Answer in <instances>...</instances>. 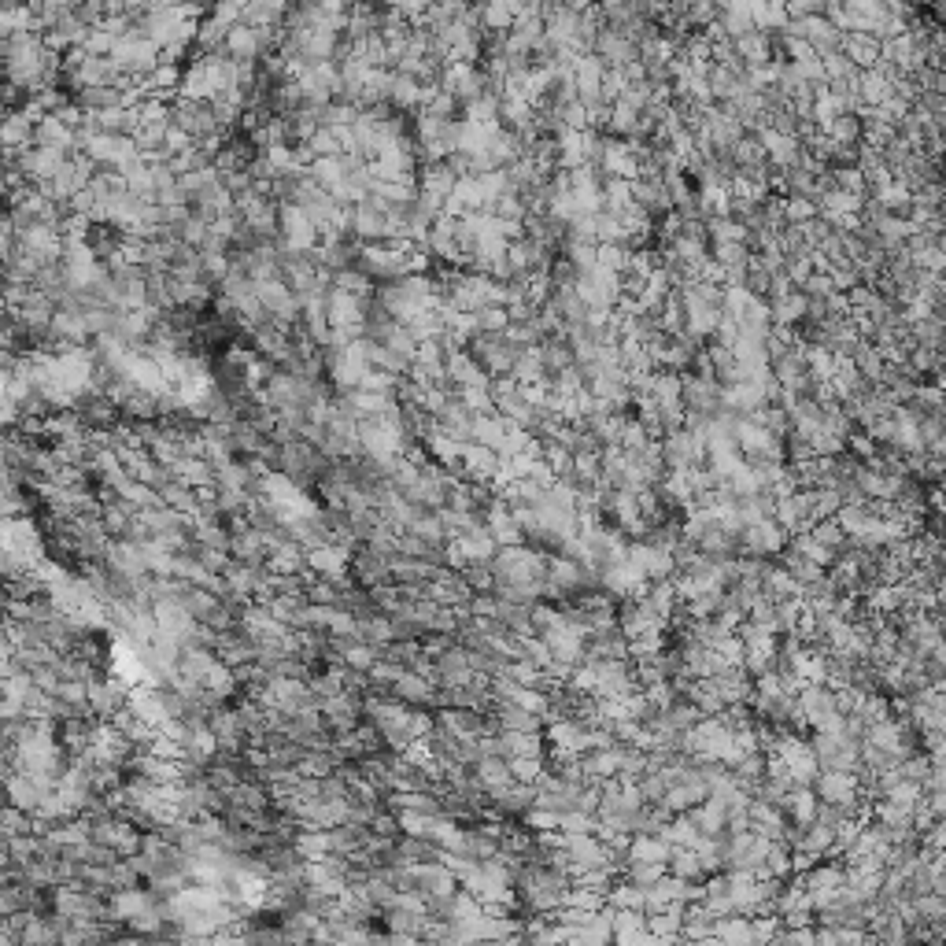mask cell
Returning <instances> with one entry per match:
<instances>
[{"label":"cell","mask_w":946,"mask_h":946,"mask_svg":"<svg viewBox=\"0 0 946 946\" xmlns=\"http://www.w3.org/2000/svg\"><path fill=\"white\" fill-rule=\"evenodd\" d=\"M462 581L470 584L473 595L496 592V570H492V562H473V566H466V570H462Z\"/></svg>","instance_id":"cell-31"},{"label":"cell","mask_w":946,"mask_h":946,"mask_svg":"<svg viewBox=\"0 0 946 946\" xmlns=\"http://www.w3.org/2000/svg\"><path fill=\"white\" fill-rule=\"evenodd\" d=\"M455 185H459V174H455V167H451L448 159H444V163H425V167H422V182H418V193L429 196V200L448 204V196L455 193Z\"/></svg>","instance_id":"cell-21"},{"label":"cell","mask_w":946,"mask_h":946,"mask_svg":"<svg viewBox=\"0 0 946 946\" xmlns=\"http://www.w3.org/2000/svg\"><path fill=\"white\" fill-rule=\"evenodd\" d=\"M296 85H300V93H304V104H311V108H329V104L340 97V67L337 63H315V67H307V74Z\"/></svg>","instance_id":"cell-10"},{"label":"cell","mask_w":946,"mask_h":946,"mask_svg":"<svg viewBox=\"0 0 946 946\" xmlns=\"http://www.w3.org/2000/svg\"><path fill=\"white\" fill-rule=\"evenodd\" d=\"M355 267L370 281H385V285L411 278V259L403 248H392V244H359Z\"/></svg>","instance_id":"cell-5"},{"label":"cell","mask_w":946,"mask_h":946,"mask_svg":"<svg viewBox=\"0 0 946 946\" xmlns=\"http://www.w3.org/2000/svg\"><path fill=\"white\" fill-rule=\"evenodd\" d=\"M396 821H400V832H403V836L425 839V828H429V813L400 810V813H396Z\"/></svg>","instance_id":"cell-32"},{"label":"cell","mask_w":946,"mask_h":946,"mask_svg":"<svg viewBox=\"0 0 946 946\" xmlns=\"http://www.w3.org/2000/svg\"><path fill=\"white\" fill-rule=\"evenodd\" d=\"M492 570H496V588L499 584H533V588H544L547 558L522 544L499 547V555L492 558Z\"/></svg>","instance_id":"cell-1"},{"label":"cell","mask_w":946,"mask_h":946,"mask_svg":"<svg viewBox=\"0 0 946 946\" xmlns=\"http://www.w3.org/2000/svg\"><path fill=\"white\" fill-rule=\"evenodd\" d=\"M499 555V544L492 540V533H488L485 525L481 529H473V533L459 536V540H451L448 547H444V558H448L451 570H466V566H473V562H492V558Z\"/></svg>","instance_id":"cell-9"},{"label":"cell","mask_w":946,"mask_h":946,"mask_svg":"<svg viewBox=\"0 0 946 946\" xmlns=\"http://www.w3.org/2000/svg\"><path fill=\"white\" fill-rule=\"evenodd\" d=\"M329 647H333V658H337L340 666H348L352 673H363V677H370V669L381 662V651L370 647L366 640H329Z\"/></svg>","instance_id":"cell-20"},{"label":"cell","mask_w":946,"mask_h":946,"mask_svg":"<svg viewBox=\"0 0 946 946\" xmlns=\"http://www.w3.org/2000/svg\"><path fill=\"white\" fill-rule=\"evenodd\" d=\"M156 902H163V898L152 891V887H126V891H115V895H108V917L111 924H130L134 917H141V913L148 910V906H156Z\"/></svg>","instance_id":"cell-14"},{"label":"cell","mask_w":946,"mask_h":946,"mask_svg":"<svg viewBox=\"0 0 946 946\" xmlns=\"http://www.w3.org/2000/svg\"><path fill=\"white\" fill-rule=\"evenodd\" d=\"M510 429L514 425L507 422V418H499V414H477L473 418V444H485V448H492L499 455V448L507 444Z\"/></svg>","instance_id":"cell-24"},{"label":"cell","mask_w":946,"mask_h":946,"mask_svg":"<svg viewBox=\"0 0 946 946\" xmlns=\"http://www.w3.org/2000/svg\"><path fill=\"white\" fill-rule=\"evenodd\" d=\"M255 292H259V304H263L267 318H274V326L289 329L296 318H304V304H300V296H296V292H292L281 278L255 285Z\"/></svg>","instance_id":"cell-7"},{"label":"cell","mask_w":946,"mask_h":946,"mask_svg":"<svg viewBox=\"0 0 946 946\" xmlns=\"http://www.w3.org/2000/svg\"><path fill=\"white\" fill-rule=\"evenodd\" d=\"M292 847L304 862H322V858L333 854V828H300Z\"/></svg>","instance_id":"cell-25"},{"label":"cell","mask_w":946,"mask_h":946,"mask_svg":"<svg viewBox=\"0 0 946 946\" xmlns=\"http://www.w3.org/2000/svg\"><path fill=\"white\" fill-rule=\"evenodd\" d=\"M104 566H108L111 573L126 577V581H134V584L152 577V573H148V562H145V547L137 544V540H111Z\"/></svg>","instance_id":"cell-12"},{"label":"cell","mask_w":946,"mask_h":946,"mask_svg":"<svg viewBox=\"0 0 946 946\" xmlns=\"http://www.w3.org/2000/svg\"><path fill=\"white\" fill-rule=\"evenodd\" d=\"M267 570L278 573V577H300V573H307V551L289 536V540H281V544L270 551Z\"/></svg>","instance_id":"cell-22"},{"label":"cell","mask_w":946,"mask_h":946,"mask_svg":"<svg viewBox=\"0 0 946 946\" xmlns=\"http://www.w3.org/2000/svg\"><path fill=\"white\" fill-rule=\"evenodd\" d=\"M352 573H355V581L363 584L366 592H370V588H377V584H392L389 562H385V558H377L374 551H366V547L352 558Z\"/></svg>","instance_id":"cell-23"},{"label":"cell","mask_w":946,"mask_h":946,"mask_svg":"<svg viewBox=\"0 0 946 946\" xmlns=\"http://www.w3.org/2000/svg\"><path fill=\"white\" fill-rule=\"evenodd\" d=\"M485 529L492 533V540H496L499 547H518L522 544V525H518V518H514V510H510L507 499H492L485 510Z\"/></svg>","instance_id":"cell-17"},{"label":"cell","mask_w":946,"mask_h":946,"mask_svg":"<svg viewBox=\"0 0 946 946\" xmlns=\"http://www.w3.org/2000/svg\"><path fill=\"white\" fill-rule=\"evenodd\" d=\"M159 56H163V49L134 26L126 37H119V45L111 52V63H115L119 74H126V78L145 82V78H152V74L159 71Z\"/></svg>","instance_id":"cell-3"},{"label":"cell","mask_w":946,"mask_h":946,"mask_svg":"<svg viewBox=\"0 0 946 946\" xmlns=\"http://www.w3.org/2000/svg\"><path fill=\"white\" fill-rule=\"evenodd\" d=\"M389 104H396V108H403V111H422V104H425V85L418 82V78H411V74H400L396 71V78H392V97H389Z\"/></svg>","instance_id":"cell-26"},{"label":"cell","mask_w":946,"mask_h":946,"mask_svg":"<svg viewBox=\"0 0 946 946\" xmlns=\"http://www.w3.org/2000/svg\"><path fill=\"white\" fill-rule=\"evenodd\" d=\"M159 499H163V507L178 510V514H185V518H193L196 507H200V492H193L189 485H182L178 477H174L170 485L159 488Z\"/></svg>","instance_id":"cell-28"},{"label":"cell","mask_w":946,"mask_h":946,"mask_svg":"<svg viewBox=\"0 0 946 946\" xmlns=\"http://www.w3.org/2000/svg\"><path fill=\"white\" fill-rule=\"evenodd\" d=\"M352 547L344 544H326L318 547V551H311L307 555V570L315 573V577H326V581H348V573H352Z\"/></svg>","instance_id":"cell-13"},{"label":"cell","mask_w":946,"mask_h":946,"mask_svg":"<svg viewBox=\"0 0 946 946\" xmlns=\"http://www.w3.org/2000/svg\"><path fill=\"white\" fill-rule=\"evenodd\" d=\"M4 780H8V806H15V810H23V813H37L41 810V802H45V795H49L52 788H45L41 780H34V777H26V773H4Z\"/></svg>","instance_id":"cell-19"},{"label":"cell","mask_w":946,"mask_h":946,"mask_svg":"<svg viewBox=\"0 0 946 946\" xmlns=\"http://www.w3.org/2000/svg\"><path fill=\"white\" fill-rule=\"evenodd\" d=\"M278 237L281 255H307L318 248V226L311 222L304 207L292 204V200L278 204Z\"/></svg>","instance_id":"cell-4"},{"label":"cell","mask_w":946,"mask_h":946,"mask_svg":"<svg viewBox=\"0 0 946 946\" xmlns=\"http://www.w3.org/2000/svg\"><path fill=\"white\" fill-rule=\"evenodd\" d=\"M207 725H211V732H215L222 754H241L244 740H248V728H244V717L237 706H219Z\"/></svg>","instance_id":"cell-15"},{"label":"cell","mask_w":946,"mask_h":946,"mask_svg":"<svg viewBox=\"0 0 946 946\" xmlns=\"http://www.w3.org/2000/svg\"><path fill=\"white\" fill-rule=\"evenodd\" d=\"M170 119H174V126H178V130H185V134L193 137V141H204V137L222 134L219 119H215V108H211V104H204V100L178 97L174 104H170Z\"/></svg>","instance_id":"cell-8"},{"label":"cell","mask_w":946,"mask_h":946,"mask_svg":"<svg viewBox=\"0 0 946 946\" xmlns=\"http://www.w3.org/2000/svg\"><path fill=\"white\" fill-rule=\"evenodd\" d=\"M459 470H462V481L492 488L499 481V473H503V459H499L492 448H485V444H466L459 459Z\"/></svg>","instance_id":"cell-11"},{"label":"cell","mask_w":946,"mask_h":946,"mask_svg":"<svg viewBox=\"0 0 946 946\" xmlns=\"http://www.w3.org/2000/svg\"><path fill=\"white\" fill-rule=\"evenodd\" d=\"M392 699H400V703L414 706V710H422V706H440V684L437 680L422 677V673H403L396 684H392Z\"/></svg>","instance_id":"cell-16"},{"label":"cell","mask_w":946,"mask_h":946,"mask_svg":"<svg viewBox=\"0 0 946 946\" xmlns=\"http://www.w3.org/2000/svg\"><path fill=\"white\" fill-rule=\"evenodd\" d=\"M448 381H451V385H459V392L488 389V385H492V377L485 374V366L473 359L470 348H462V352L448 355Z\"/></svg>","instance_id":"cell-18"},{"label":"cell","mask_w":946,"mask_h":946,"mask_svg":"<svg viewBox=\"0 0 946 946\" xmlns=\"http://www.w3.org/2000/svg\"><path fill=\"white\" fill-rule=\"evenodd\" d=\"M89 821V817H85ZM89 828H93V843H100V847L115 850L119 858H134V854H141V843H145V832L134 825V821H126V817H119V813H108V817H93L89 821Z\"/></svg>","instance_id":"cell-6"},{"label":"cell","mask_w":946,"mask_h":946,"mask_svg":"<svg viewBox=\"0 0 946 946\" xmlns=\"http://www.w3.org/2000/svg\"><path fill=\"white\" fill-rule=\"evenodd\" d=\"M170 473H174V477H178L182 485L193 488V492L215 488V466H211V462H204V459H182Z\"/></svg>","instance_id":"cell-27"},{"label":"cell","mask_w":946,"mask_h":946,"mask_svg":"<svg viewBox=\"0 0 946 946\" xmlns=\"http://www.w3.org/2000/svg\"><path fill=\"white\" fill-rule=\"evenodd\" d=\"M370 352H374V340L370 337L352 340V344H344V348H333V352H329V359H326L329 377H333V385H340V392L363 389V381L374 374Z\"/></svg>","instance_id":"cell-2"},{"label":"cell","mask_w":946,"mask_h":946,"mask_svg":"<svg viewBox=\"0 0 946 946\" xmlns=\"http://www.w3.org/2000/svg\"><path fill=\"white\" fill-rule=\"evenodd\" d=\"M481 23L492 34H510L518 23V4H488V8H481Z\"/></svg>","instance_id":"cell-30"},{"label":"cell","mask_w":946,"mask_h":946,"mask_svg":"<svg viewBox=\"0 0 946 946\" xmlns=\"http://www.w3.org/2000/svg\"><path fill=\"white\" fill-rule=\"evenodd\" d=\"M422 444H425V448H429V455H433V459H437V462H444V466H459L462 448H466L462 440H455V437H451V433H444L440 425H437V429H433V433H429V437L422 440Z\"/></svg>","instance_id":"cell-29"}]
</instances>
